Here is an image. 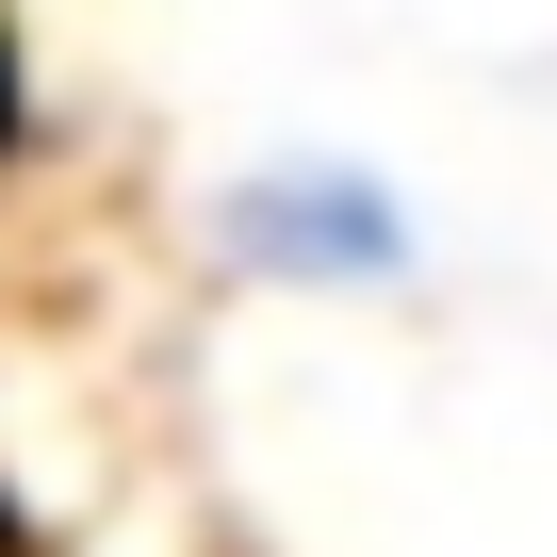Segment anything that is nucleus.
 Here are the masks:
<instances>
[{"mask_svg":"<svg viewBox=\"0 0 557 557\" xmlns=\"http://www.w3.org/2000/svg\"><path fill=\"white\" fill-rule=\"evenodd\" d=\"M230 262L312 278V296H377V278H410V213L361 164H246L230 181Z\"/></svg>","mask_w":557,"mask_h":557,"instance_id":"1","label":"nucleus"}]
</instances>
